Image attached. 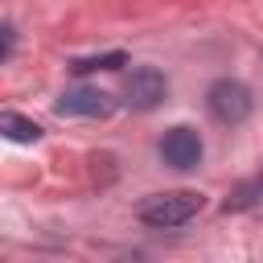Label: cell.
Listing matches in <instances>:
<instances>
[{"label": "cell", "instance_id": "cell-1", "mask_svg": "<svg viewBox=\"0 0 263 263\" xmlns=\"http://www.w3.org/2000/svg\"><path fill=\"white\" fill-rule=\"evenodd\" d=\"M205 205L201 193L193 189H168V193H152L140 201V222L156 226V230H168V226H185L189 218H197V210Z\"/></svg>", "mask_w": 263, "mask_h": 263}, {"label": "cell", "instance_id": "cell-2", "mask_svg": "<svg viewBox=\"0 0 263 263\" xmlns=\"http://www.w3.org/2000/svg\"><path fill=\"white\" fill-rule=\"evenodd\" d=\"M205 107H210V115H214L218 123L234 127V123H242V119L251 115L255 99H251V90H247L238 78H218V82L205 90Z\"/></svg>", "mask_w": 263, "mask_h": 263}, {"label": "cell", "instance_id": "cell-3", "mask_svg": "<svg viewBox=\"0 0 263 263\" xmlns=\"http://www.w3.org/2000/svg\"><path fill=\"white\" fill-rule=\"evenodd\" d=\"M164 95H168V82L156 66H136L123 82V103L132 111H152V107L164 103Z\"/></svg>", "mask_w": 263, "mask_h": 263}, {"label": "cell", "instance_id": "cell-4", "mask_svg": "<svg viewBox=\"0 0 263 263\" xmlns=\"http://www.w3.org/2000/svg\"><path fill=\"white\" fill-rule=\"evenodd\" d=\"M58 115H78V119H107L111 111H115V99L107 95V90H99V86H74V90H66L58 103Z\"/></svg>", "mask_w": 263, "mask_h": 263}, {"label": "cell", "instance_id": "cell-5", "mask_svg": "<svg viewBox=\"0 0 263 263\" xmlns=\"http://www.w3.org/2000/svg\"><path fill=\"white\" fill-rule=\"evenodd\" d=\"M201 136L193 127H168L160 136V160L168 168H197L201 164Z\"/></svg>", "mask_w": 263, "mask_h": 263}, {"label": "cell", "instance_id": "cell-6", "mask_svg": "<svg viewBox=\"0 0 263 263\" xmlns=\"http://www.w3.org/2000/svg\"><path fill=\"white\" fill-rule=\"evenodd\" d=\"M0 132H4L8 140H16V144H37V140H41V127H37L33 119L16 115V111H0Z\"/></svg>", "mask_w": 263, "mask_h": 263}, {"label": "cell", "instance_id": "cell-7", "mask_svg": "<svg viewBox=\"0 0 263 263\" xmlns=\"http://www.w3.org/2000/svg\"><path fill=\"white\" fill-rule=\"evenodd\" d=\"M127 66V53L123 49H111V53H95V58H74L70 62V74H90V70H123Z\"/></svg>", "mask_w": 263, "mask_h": 263}, {"label": "cell", "instance_id": "cell-8", "mask_svg": "<svg viewBox=\"0 0 263 263\" xmlns=\"http://www.w3.org/2000/svg\"><path fill=\"white\" fill-rule=\"evenodd\" d=\"M0 33H4V49H0V58L8 62V58H12V41H16V33H12V25H4Z\"/></svg>", "mask_w": 263, "mask_h": 263}]
</instances>
